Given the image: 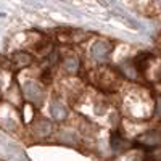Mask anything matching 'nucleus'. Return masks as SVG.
<instances>
[{
  "instance_id": "f257e3e1",
  "label": "nucleus",
  "mask_w": 161,
  "mask_h": 161,
  "mask_svg": "<svg viewBox=\"0 0 161 161\" xmlns=\"http://www.w3.org/2000/svg\"><path fill=\"white\" fill-rule=\"evenodd\" d=\"M23 93H24V97L34 105H40L44 102V97H45L42 87L36 82H32V80H29V82H26L23 86Z\"/></svg>"
},
{
  "instance_id": "f03ea898",
  "label": "nucleus",
  "mask_w": 161,
  "mask_h": 161,
  "mask_svg": "<svg viewBox=\"0 0 161 161\" xmlns=\"http://www.w3.org/2000/svg\"><path fill=\"white\" fill-rule=\"evenodd\" d=\"M92 57L95 58L97 61H103L106 57L110 55L111 52V44L106 42V40H97L95 44L92 45Z\"/></svg>"
},
{
  "instance_id": "7ed1b4c3",
  "label": "nucleus",
  "mask_w": 161,
  "mask_h": 161,
  "mask_svg": "<svg viewBox=\"0 0 161 161\" xmlns=\"http://www.w3.org/2000/svg\"><path fill=\"white\" fill-rule=\"evenodd\" d=\"M139 143L147 145V147H155V145H161V130H148L142 134L137 139Z\"/></svg>"
},
{
  "instance_id": "20e7f679",
  "label": "nucleus",
  "mask_w": 161,
  "mask_h": 161,
  "mask_svg": "<svg viewBox=\"0 0 161 161\" xmlns=\"http://www.w3.org/2000/svg\"><path fill=\"white\" fill-rule=\"evenodd\" d=\"M11 61L15 63L16 66H28L31 64L32 61V57L29 55V53H26V52H16V53H13V57H11Z\"/></svg>"
},
{
  "instance_id": "39448f33",
  "label": "nucleus",
  "mask_w": 161,
  "mask_h": 161,
  "mask_svg": "<svg viewBox=\"0 0 161 161\" xmlns=\"http://www.w3.org/2000/svg\"><path fill=\"white\" fill-rule=\"evenodd\" d=\"M126 145H127V142L121 137L118 132L111 134V148H113L114 153H121L123 150H126Z\"/></svg>"
},
{
  "instance_id": "423d86ee",
  "label": "nucleus",
  "mask_w": 161,
  "mask_h": 161,
  "mask_svg": "<svg viewBox=\"0 0 161 161\" xmlns=\"http://www.w3.org/2000/svg\"><path fill=\"white\" fill-rule=\"evenodd\" d=\"M50 114L55 118L57 121H61V119H64L66 118V114H68V111H66V108L61 105V103H58V102H53L52 105H50Z\"/></svg>"
},
{
  "instance_id": "0eeeda50",
  "label": "nucleus",
  "mask_w": 161,
  "mask_h": 161,
  "mask_svg": "<svg viewBox=\"0 0 161 161\" xmlns=\"http://www.w3.org/2000/svg\"><path fill=\"white\" fill-rule=\"evenodd\" d=\"M50 132H52V123H48V121H45V119H42L34 127V134L37 137H47Z\"/></svg>"
},
{
  "instance_id": "6e6552de",
  "label": "nucleus",
  "mask_w": 161,
  "mask_h": 161,
  "mask_svg": "<svg viewBox=\"0 0 161 161\" xmlns=\"http://www.w3.org/2000/svg\"><path fill=\"white\" fill-rule=\"evenodd\" d=\"M63 68H64V71H68V73H77V69H79V60L76 58V57H68V58H64V61H63Z\"/></svg>"
},
{
  "instance_id": "1a4fd4ad",
  "label": "nucleus",
  "mask_w": 161,
  "mask_h": 161,
  "mask_svg": "<svg viewBox=\"0 0 161 161\" xmlns=\"http://www.w3.org/2000/svg\"><path fill=\"white\" fill-rule=\"evenodd\" d=\"M123 69H124V74H126L127 77H130V79H136V77H137L136 73H137L139 69L136 68V66H132L130 63H124V64H123Z\"/></svg>"
},
{
  "instance_id": "9d476101",
  "label": "nucleus",
  "mask_w": 161,
  "mask_h": 161,
  "mask_svg": "<svg viewBox=\"0 0 161 161\" xmlns=\"http://www.w3.org/2000/svg\"><path fill=\"white\" fill-rule=\"evenodd\" d=\"M156 113H158V114L161 116V98L158 100V106H156Z\"/></svg>"
},
{
  "instance_id": "9b49d317",
  "label": "nucleus",
  "mask_w": 161,
  "mask_h": 161,
  "mask_svg": "<svg viewBox=\"0 0 161 161\" xmlns=\"http://www.w3.org/2000/svg\"><path fill=\"white\" fill-rule=\"evenodd\" d=\"M158 3H159V5H161V0H158Z\"/></svg>"
}]
</instances>
